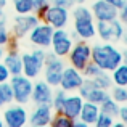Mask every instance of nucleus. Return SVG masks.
<instances>
[{
    "instance_id": "29",
    "label": "nucleus",
    "mask_w": 127,
    "mask_h": 127,
    "mask_svg": "<svg viewBox=\"0 0 127 127\" xmlns=\"http://www.w3.org/2000/svg\"><path fill=\"white\" fill-rule=\"evenodd\" d=\"M13 35L10 34L8 28L5 24V18H0V47H8Z\"/></svg>"
},
{
    "instance_id": "2",
    "label": "nucleus",
    "mask_w": 127,
    "mask_h": 127,
    "mask_svg": "<svg viewBox=\"0 0 127 127\" xmlns=\"http://www.w3.org/2000/svg\"><path fill=\"white\" fill-rule=\"evenodd\" d=\"M45 55H47L45 48H34L28 53H23L21 55L23 74L28 76L29 79H35L42 72L43 63H45Z\"/></svg>"
},
{
    "instance_id": "26",
    "label": "nucleus",
    "mask_w": 127,
    "mask_h": 127,
    "mask_svg": "<svg viewBox=\"0 0 127 127\" xmlns=\"http://www.w3.org/2000/svg\"><path fill=\"white\" fill-rule=\"evenodd\" d=\"M92 81H93V84H95L96 87H100V89H105V90H109V89L113 87L111 76H109V72H106V71H101L98 76H95Z\"/></svg>"
},
{
    "instance_id": "43",
    "label": "nucleus",
    "mask_w": 127,
    "mask_h": 127,
    "mask_svg": "<svg viewBox=\"0 0 127 127\" xmlns=\"http://www.w3.org/2000/svg\"><path fill=\"white\" fill-rule=\"evenodd\" d=\"M6 103H5V100H3V96H2V93H0V108H2V106H5Z\"/></svg>"
},
{
    "instance_id": "3",
    "label": "nucleus",
    "mask_w": 127,
    "mask_h": 127,
    "mask_svg": "<svg viewBox=\"0 0 127 127\" xmlns=\"http://www.w3.org/2000/svg\"><path fill=\"white\" fill-rule=\"evenodd\" d=\"M64 61L63 58L56 56L53 52H47L45 55V63H43V81L47 82L48 85L52 87H58L60 81H61V74H63V69H64Z\"/></svg>"
},
{
    "instance_id": "11",
    "label": "nucleus",
    "mask_w": 127,
    "mask_h": 127,
    "mask_svg": "<svg viewBox=\"0 0 127 127\" xmlns=\"http://www.w3.org/2000/svg\"><path fill=\"white\" fill-rule=\"evenodd\" d=\"M84 82V76L79 69L72 68V66H64L61 74V81H60V89H63L66 93L69 92H77V89Z\"/></svg>"
},
{
    "instance_id": "42",
    "label": "nucleus",
    "mask_w": 127,
    "mask_h": 127,
    "mask_svg": "<svg viewBox=\"0 0 127 127\" xmlns=\"http://www.w3.org/2000/svg\"><path fill=\"white\" fill-rule=\"evenodd\" d=\"M3 55H5V47H0V61H2Z\"/></svg>"
},
{
    "instance_id": "34",
    "label": "nucleus",
    "mask_w": 127,
    "mask_h": 127,
    "mask_svg": "<svg viewBox=\"0 0 127 127\" xmlns=\"http://www.w3.org/2000/svg\"><path fill=\"white\" fill-rule=\"evenodd\" d=\"M118 19L127 28V0H126L124 5H122L121 8L118 10Z\"/></svg>"
},
{
    "instance_id": "9",
    "label": "nucleus",
    "mask_w": 127,
    "mask_h": 127,
    "mask_svg": "<svg viewBox=\"0 0 127 127\" xmlns=\"http://www.w3.org/2000/svg\"><path fill=\"white\" fill-rule=\"evenodd\" d=\"M77 92H79V95H81L84 100H87V101H92V103H96V105L103 103L109 96V92H108V90L96 87L95 84H93L92 79H85V77H84L82 85L77 89Z\"/></svg>"
},
{
    "instance_id": "17",
    "label": "nucleus",
    "mask_w": 127,
    "mask_h": 127,
    "mask_svg": "<svg viewBox=\"0 0 127 127\" xmlns=\"http://www.w3.org/2000/svg\"><path fill=\"white\" fill-rule=\"evenodd\" d=\"M82 103H84V98H82L79 93H71V95H66L64 98V103L61 106V114L68 116L69 119L76 121L79 119V113H81V108H82Z\"/></svg>"
},
{
    "instance_id": "28",
    "label": "nucleus",
    "mask_w": 127,
    "mask_h": 127,
    "mask_svg": "<svg viewBox=\"0 0 127 127\" xmlns=\"http://www.w3.org/2000/svg\"><path fill=\"white\" fill-rule=\"evenodd\" d=\"M72 124H74V121L61 113H55L50 121V127H72Z\"/></svg>"
},
{
    "instance_id": "16",
    "label": "nucleus",
    "mask_w": 127,
    "mask_h": 127,
    "mask_svg": "<svg viewBox=\"0 0 127 127\" xmlns=\"http://www.w3.org/2000/svg\"><path fill=\"white\" fill-rule=\"evenodd\" d=\"M53 114H55V111H53V108L50 105H35L34 111L28 116V121L32 127L47 126V124H50Z\"/></svg>"
},
{
    "instance_id": "15",
    "label": "nucleus",
    "mask_w": 127,
    "mask_h": 127,
    "mask_svg": "<svg viewBox=\"0 0 127 127\" xmlns=\"http://www.w3.org/2000/svg\"><path fill=\"white\" fill-rule=\"evenodd\" d=\"M52 96H53V87L48 85L45 81H35V84H32L31 100L35 105H50Z\"/></svg>"
},
{
    "instance_id": "7",
    "label": "nucleus",
    "mask_w": 127,
    "mask_h": 127,
    "mask_svg": "<svg viewBox=\"0 0 127 127\" xmlns=\"http://www.w3.org/2000/svg\"><path fill=\"white\" fill-rule=\"evenodd\" d=\"M40 21L47 23V24L52 26L53 29L66 28V24H68V21H69V10L50 3V6L43 11V15L40 16Z\"/></svg>"
},
{
    "instance_id": "45",
    "label": "nucleus",
    "mask_w": 127,
    "mask_h": 127,
    "mask_svg": "<svg viewBox=\"0 0 127 127\" xmlns=\"http://www.w3.org/2000/svg\"><path fill=\"white\" fill-rule=\"evenodd\" d=\"M0 127H5V124H3V119H2V116H0Z\"/></svg>"
},
{
    "instance_id": "32",
    "label": "nucleus",
    "mask_w": 127,
    "mask_h": 127,
    "mask_svg": "<svg viewBox=\"0 0 127 127\" xmlns=\"http://www.w3.org/2000/svg\"><path fill=\"white\" fill-rule=\"evenodd\" d=\"M32 3H34V11L32 13H35L39 18H40L43 15V11L50 6V0H32Z\"/></svg>"
},
{
    "instance_id": "22",
    "label": "nucleus",
    "mask_w": 127,
    "mask_h": 127,
    "mask_svg": "<svg viewBox=\"0 0 127 127\" xmlns=\"http://www.w3.org/2000/svg\"><path fill=\"white\" fill-rule=\"evenodd\" d=\"M96 35H100L103 42H111V26L109 21H96L95 23Z\"/></svg>"
},
{
    "instance_id": "14",
    "label": "nucleus",
    "mask_w": 127,
    "mask_h": 127,
    "mask_svg": "<svg viewBox=\"0 0 127 127\" xmlns=\"http://www.w3.org/2000/svg\"><path fill=\"white\" fill-rule=\"evenodd\" d=\"M90 11L95 21H113L118 18V8H114L106 0H95Z\"/></svg>"
},
{
    "instance_id": "48",
    "label": "nucleus",
    "mask_w": 127,
    "mask_h": 127,
    "mask_svg": "<svg viewBox=\"0 0 127 127\" xmlns=\"http://www.w3.org/2000/svg\"><path fill=\"white\" fill-rule=\"evenodd\" d=\"M23 127H26V126H23Z\"/></svg>"
},
{
    "instance_id": "31",
    "label": "nucleus",
    "mask_w": 127,
    "mask_h": 127,
    "mask_svg": "<svg viewBox=\"0 0 127 127\" xmlns=\"http://www.w3.org/2000/svg\"><path fill=\"white\" fill-rule=\"evenodd\" d=\"M113 122H114V118H111V116H108V114L100 111V114H98V118H96V121L93 122V126L95 127H111Z\"/></svg>"
},
{
    "instance_id": "46",
    "label": "nucleus",
    "mask_w": 127,
    "mask_h": 127,
    "mask_svg": "<svg viewBox=\"0 0 127 127\" xmlns=\"http://www.w3.org/2000/svg\"><path fill=\"white\" fill-rule=\"evenodd\" d=\"M85 0H76V3H84Z\"/></svg>"
},
{
    "instance_id": "30",
    "label": "nucleus",
    "mask_w": 127,
    "mask_h": 127,
    "mask_svg": "<svg viewBox=\"0 0 127 127\" xmlns=\"http://www.w3.org/2000/svg\"><path fill=\"white\" fill-rule=\"evenodd\" d=\"M81 72H82V76H84L85 79H93L95 76H98L100 72H101V69H100L98 66H96L95 63L92 61V60H90V61L87 63V66H85L84 69H82Z\"/></svg>"
},
{
    "instance_id": "13",
    "label": "nucleus",
    "mask_w": 127,
    "mask_h": 127,
    "mask_svg": "<svg viewBox=\"0 0 127 127\" xmlns=\"http://www.w3.org/2000/svg\"><path fill=\"white\" fill-rule=\"evenodd\" d=\"M74 34L79 40H90L96 35L95 31V19L93 16H82L74 18Z\"/></svg>"
},
{
    "instance_id": "37",
    "label": "nucleus",
    "mask_w": 127,
    "mask_h": 127,
    "mask_svg": "<svg viewBox=\"0 0 127 127\" xmlns=\"http://www.w3.org/2000/svg\"><path fill=\"white\" fill-rule=\"evenodd\" d=\"M106 2L111 3V5L114 6V8H118V10H119V8H121V6L126 3V0H106Z\"/></svg>"
},
{
    "instance_id": "25",
    "label": "nucleus",
    "mask_w": 127,
    "mask_h": 127,
    "mask_svg": "<svg viewBox=\"0 0 127 127\" xmlns=\"http://www.w3.org/2000/svg\"><path fill=\"white\" fill-rule=\"evenodd\" d=\"M111 96L118 105H126L127 103V87L122 85H114L111 87Z\"/></svg>"
},
{
    "instance_id": "10",
    "label": "nucleus",
    "mask_w": 127,
    "mask_h": 127,
    "mask_svg": "<svg viewBox=\"0 0 127 127\" xmlns=\"http://www.w3.org/2000/svg\"><path fill=\"white\" fill-rule=\"evenodd\" d=\"M40 23V18H39L35 13H28V15H18L15 19H13V35L16 39L26 37L29 34L34 26H37Z\"/></svg>"
},
{
    "instance_id": "39",
    "label": "nucleus",
    "mask_w": 127,
    "mask_h": 127,
    "mask_svg": "<svg viewBox=\"0 0 127 127\" xmlns=\"http://www.w3.org/2000/svg\"><path fill=\"white\" fill-rule=\"evenodd\" d=\"M6 6V0H0V18H5L3 15V8Z\"/></svg>"
},
{
    "instance_id": "44",
    "label": "nucleus",
    "mask_w": 127,
    "mask_h": 127,
    "mask_svg": "<svg viewBox=\"0 0 127 127\" xmlns=\"http://www.w3.org/2000/svg\"><path fill=\"white\" fill-rule=\"evenodd\" d=\"M122 40H124L126 45H127V32H124V35H122Z\"/></svg>"
},
{
    "instance_id": "8",
    "label": "nucleus",
    "mask_w": 127,
    "mask_h": 127,
    "mask_svg": "<svg viewBox=\"0 0 127 127\" xmlns=\"http://www.w3.org/2000/svg\"><path fill=\"white\" fill-rule=\"evenodd\" d=\"M52 35H53V28L48 26L47 23H39L37 26L29 31L28 37L29 42L32 45L39 47V48H50V42H52Z\"/></svg>"
},
{
    "instance_id": "23",
    "label": "nucleus",
    "mask_w": 127,
    "mask_h": 127,
    "mask_svg": "<svg viewBox=\"0 0 127 127\" xmlns=\"http://www.w3.org/2000/svg\"><path fill=\"white\" fill-rule=\"evenodd\" d=\"M109 26H111V42L122 40V35H124V32H126V26L122 24L118 18L109 21Z\"/></svg>"
},
{
    "instance_id": "41",
    "label": "nucleus",
    "mask_w": 127,
    "mask_h": 127,
    "mask_svg": "<svg viewBox=\"0 0 127 127\" xmlns=\"http://www.w3.org/2000/svg\"><path fill=\"white\" fill-rule=\"evenodd\" d=\"M111 127H126V126L122 124L121 121H119V122H113V126H111Z\"/></svg>"
},
{
    "instance_id": "27",
    "label": "nucleus",
    "mask_w": 127,
    "mask_h": 127,
    "mask_svg": "<svg viewBox=\"0 0 127 127\" xmlns=\"http://www.w3.org/2000/svg\"><path fill=\"white\" fill-rule=\"evenodd\" d=\"M66 95H68V93H66L63 89H58V90H55V92H53L50 106L53 108V111H55V113H60V111H61V106H63V103H64Z\"/></svg>"
},
{
    "instance_id": "47",
    "label": "nucleus",
    "mask_w": 127,
    "mask_h": 127,
    "mask_svg": "<svg viewBox=\"0 0 127 127\" xmlns=\"http://www.w3.org/2000/svg\"><path fill=\"white\" fill-rule=\"evenodd\" d=\"M35 127H50V124H47V126H35Z\"/></svg>"
},
{
    "instance_id": "36",
    "label": "nucleus",
    "mask_w": 127,
    "mask_h": 127,
    "mask_svg": "<svg viewBox=\"0 0 127 127\" xmlns=\"http://www.w3.org/2000/svg\"><path fill=\"white\" fill-rule=\"evenodd\" d=\"M10 79V72L6 69V66L3 64V61H0V82H6Z\"/></svg>"
},
{
    "instance_id": "20",
    "label": "nucleus",
    "mask_w": 127,
    "mask_h": 127,
    "mask_svg": "<svg viewBox=\"0 0 127 127\" xmlns=\"http://www.w3.org/2000/svg\"><path fill=\"white\" fill-rule=\"evenodd\" d=\"M109 76H111V81H113L114 85L127 87V66L124 63H121L118 68L113 69V71L109 72Z\"/></svg>"
},
{
    "instance_id": "19",
    "label": "nucleus",
    "mask_w": 127,
    "mask_h": 127,
    "mask_svg": "<svg viewBox=\"0 0 127 127\" xmlns=\"http://www.w3.org/2000/svg\"><path fill=\"white\" fill-rule=\"evenodd\" d=\"M98 114H100V105L84 100L81 113H79V121L85 122V124H89V126H93V122L96 121Z\"/></svg>"
},
{
    "instance_id": "5",
    "label": "nucleus",
    "mask_w": 127,
    "mask_h": 127,
    "mask_svg": "<svg viewBox=\"0 0 127 127\" xmlns=\"http://www.w3.org/2000/svg\"><path fill=\"white\" fill-rule=\"evenodd\" d=\"M66 58L69 61V66L82 71L87 63L92 60V47L87 43V40H77L76 43H72V48L69 50Z\"/></svg>"
},
{
    "instance_id": "21",
    "label": "nucleus",
    "mask_w": 127,
    "mask_h": 127,
    "mask_svg": "<svg viewBox=\"0 0 127 127\" xmlns=\"http://www.w3.org/2000/svg\"><path fill=\"white\" fill-rule=\"evenodd\" d=\"M119 106L121 105H118L111 96H108L103 103H100V111L105 113V114H108V116H111V118H118Z\"/></svg>"
},
{
    "instance_id": "6",
    "label": "nucleus",
    "mask_w": 127,
    "mask_h": 127,
    "mask_svg": "<svg viewBox=\"0 0 127 127\" xmlns=\"http://www.w3.org/2000/svg\"><path fill=\"white\" fill-rule=\"evenodd\" d=\"M72 40L71 34L68 31H64V28L60 29H53V35H52V42H50V48L60 58H66L69 53V50L72 48Z\"/></svg>"
},
{
    "instance_id": "12",
    "label": "nucleus",
    "mask_w": 127,
    "mask_h": 127,
    "mask_svg": "<svg viewBox=\"0 0 127 127\" xmlns=\"http://www.w3.org/2000/svg\"><path fill=\"white\" fill-rule=\"evenodd\" d=\"M5 127H23L28 122V111L23 105H11L2 114Z\"/></svg>"
},
{
    "instance_id": "1",
    "label": "nucleus",
    "mask_w": 127,
    "mask_h": 127,
    "mask_svg": "<svg viewBox=\"0 0 127 127\" xmlns=\"http://www.w3.org/2000/svg\"><path fill=\"white\" fill-rule=\"evenodd\" d=\"M92 61L98 66L101 71L111 72L114 68H118L122 63V53L118 47L113 43H96L92 47Z\"/></svg>"
},
{
    "instance_id": "24",
    "label": "nucleus",
    "mask_w": 127,
    "mask_h": 127,
    "mask_svg": "<svg viewBox=\"0 0 127 127\" xmlns=\"http://www.w3.org/2000/svg\"><path fill=\"white\" fill-rule=\"evenodd\" d=\"M13 8L16 15H28L34 11V3L32 0H13Z\"/></svg>"
},
{
    "instance_id": "18",
    "label": "nucleus",
    "mask_w": 127,
    "mask_h": 127,
    "mask_svg": "<svg viewBox=\"0 0 127 127\" xmlns=\"http://www.w3.org/2000/svg\"><path fill=\"white\" fill-rule=\"evenodd\" d=\"M3 64L6 66L10 76H16L23 72V61H21V55L16 52V48H11L8 53H5L2 58Z\"/></svg>"
},
{
    "instance_id": "4",
    "label": "nucleus",
    "mask_w": 127,
    "mask_h": 127,
    "mask_svg": "<svg viewBox=\"0 0 127 127\" xmlns=\"http://www.w3.org/2000/svg\"><path fill=\"white\" fill-rule=\"evenodd\" d=\"M8 82L13 90V101H16L18 105H26L28 101H31V92L34 84L32 79H29L21 72L16 76H10Z\"/></svg>"
},
{
    "instance_id": "33",
    "label": "nucleus",
    "mask_w": 127,
    "mask_h": 127,
    "mask_svg": "<svg viewBox=\"0 0 127 127\" xmlns=\"http://www.w3.org/2000/svg\"><path fill=\"white\" fill-rule=\"evenodd\" d=\"M52 5H58V6H63V8H68L71 10L72 6L76 5V0H50Z\"/></svg>"
},
{
    "instance_id": "35",
    "label": "nucleus",
    "mask_w": 127,
    "mask_h": 127,
    "mask_svg": "<svg viewBox=\"0 0 127 127\" xmlns=\"http://www.w3.org/2000/svg\"><path fill=\"white\" fill-rule=\"evenodd\" d=\"M118 118H119V121H121L122 124L127 127V103H126V105H121V106H119Z\"/></svg>"
},
{
    "instance_id": "38",
    "label": "nucleus",
    "mask_w": 127,
    "mask_h": 127,
    "mask_svg": "<svg viewBox=\"0 0 127 127\" xmlns=\"http://www.w3.org/2000/svg\"><path fill=\"white\" fill-rule=\"evenodd\" d=\"M72 127H90V126L85 124V122H82V121H79V119H76L74 124H72Z\"/></svg>"
},
{
    "instance_id": "40",
    "label": "nucleus",
    "mask_w": 127,
    "mask_h": 127,
    "mask_svg": "<svg viewBox=\"0 0 127 127\" xmlns=\"http://www.w3.org/2000/svg\"><path fill=\"white\" fill-rule=\"evenodd\" d=\"M121 53H122V63L127 66V50H122Z\"/></svg>"
}]
</instances>
